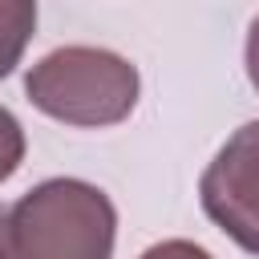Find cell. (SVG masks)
I'll list each match as a JSON object with an SVG mask.
<instances>
[{"mask_svg": "<svg viewBox=\"0 0 259 259\" xmlns=\"http://www.w3.org/2000/svg\"><path fill=\"white\" fill-rule=\"evenodd\" d=\"M28 101L65 125H117L138 105V69L93 45H65L40 57L24 77Z\"/></svg>", "mask_w": 259, "mask_h": 259, "instance_id": "obj_2", "label": "cell"}, {"mask_svg": "<svg viewBox=\"0 0 259 259\" xmlns=\"http://www.w3.org/2000/svg\"><path fill=\"white\" fill-rule=\"evenodd\" d=\"M117 210L81 178H49L0 210V259H113Z\"/></svg>", "mask_w": 259, "mask_h": 259, "instance_id": "obj_1", "label": "cell"}, {"mask_svg": "<svg viewBox=\"0 0 259 259\" xmlns=\"http://www.w3.org/2000/svg\"><path fill=\"white\" fill-rule=\"evenodd\" d=\"M138 259H214L210 251H202L198 243H186V239H166V243H154L150 251H142Z\"/></svg>", "mask_w": 259, "mask_h": 259, "instance_id": "obj_6", "label": "cell"}, {"mask_svg": "<svg viewBox=\"0 0 259 259\" xmlns=\"http://www.w3.org/2000/svg\"><path fill=\"white\" fill-rule=\"evenodd\" d=\"M36 28V4L0 0V77H8Z\"/></svg>", "mask_w": 259, "mask_h": 259, "instance_id": "obj_4", "label": "cell"}, {"mask_svg": "<svg viewBox=\"0 0 259 259\" xmlns=\"http://www.w3.org/2000/svg\"><path fill=\"white\" fill-rule=\"evenodd\" d=\"M247 77L259 89V16L251 20V32H247Z\"/></svg>", "mask_w": 259, "mask_h": 259, "instance_id": "obj_7", "label": "cell"}, {"mask_svg": "<svg viewBox=\"0 0 259 259\" xmlns=\"http://www.w3.org/2000/svg\"><path fill=\"white\" fill-rule=\"evenodd\" d=\"M202 210L243 251L259 255V121L239 125L198 182Z\"/></svg>", "mask_w": 259, "mask_h": 259, "instance_id": "obj_3", "label": "cell"}, {"mask_svg": "<svg viewBox=\"0 0 259 259\" xmlns=\"http://www.w3.org/2000/svg\"><path fill=\"white\" fill-rule=\"evenodd\" d=\"M20 158H24V130H20V121L0 105V182L16 174Z\"/></svg>", "mask_w": 259, "mask_h": 259, "instance_id": "obj_5", "label": "cell"}]
</instances>
